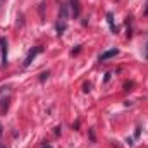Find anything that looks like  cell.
I'll list each match as a JSON object with an SVG mask.
<instances>
[{"instance_id": "obj_1", "label": "cell", "mask_w": 148, "mask_h": 148, "mask_svg": "<svg viewBox=\"0 0 148 148\" xmlns=\"http://www.w3.org/2000/svg\"><path fill=\"white\" fill-rule=\"evenodd\" d=\"M41 50H43L41 47H35V48H33V50H31V52L28 53V57H26V60H24V66H26V67H28V66H29V64L33 62V59L36 57V55L40 53V52H41Z\"/></svg>"}, {"instance_id": "obj_2", "label": "cell", "mask_w": 148, "mask_h": 148, "mask_svg": "<svg viewBox=\"0 0 148 148\" xmlns=\"http://www.w3.org/2000/svg\"><path fill=\"white\" fill-rule=\"evenodd\" d=\"M119 53V50L117 48H112V50H107V52H103L102 55H100V60L103 62V60H109V59H112V57H115Z\"/></svg>"}, {"instance_id": "obj_3", "label": "cell", "mask_w": 148, "mask_h": 148, "mask_svg": "<svg viewBox=\"0 0 148 148\" xmlns=\"http://www.w3.org/2000/svg\"><path fill=\"white\" fill-rule=\"evenodd\" d=\"M7 64V40L2 38V66Z\"/></svg>"}, {"instance_id": "obj_4", "label": "cell", "mask_w": 148, "mask_h": 148, "mask_svg": "<svg viewBox=\"0 0 148 148\" xmlns=\"http://www.w3.org/2000/svg\"><path fill=\"white\" fill-rule=\"evenodd\" d=\"M71 7H73V16L77 17L79 12H81V7H79V0H71Z\"/></svg>"}, {"instance_id": "obj_5", "label": "cell", "mask_w": 148, "mask_h": 148, "mask_svg": "<svg viewBox=\"0 0 148 148\" xmlns=\"http://www.w3.org/2000/svg\"><path fill=\"white\" fill-rule=\"evenodd\" d=\"M59 19L62 21V24H66V21H67V5H62V7H60V14H59Z\"/></svg>"}, {"instance_id": "obj_6", "label": "cell", "mask_w": 148, "mask_h": 148, "mask_svg": "<svg viewBox=\"0 0 148 148\" xmlns=\"http://www.w3.org/2000/svg\"><path fill=\"white\" fill-rule=\"evenodd\" d=\"M107 21H109V24H110L112 29H115V28H114V21H112V14H107Z\"/></svg>"}, {"instance_id": "obj_7", "label": "cell", "mask_w": 148, "mask_h": 148, "mask_svg": "<svg viewBox=\"0 0 148 148\" xmlns=\"http://www.w3.org/2000/svg\"><path fill=\"white\" fill-rule=\"evenodd\" d=\"M48 74H50V73H41V76H40V81H45V79L48 77Z\"/></svg>"}, {"instance_id": "obj_8", "label": "cell", "mask_w": 148, "mask_h": 148, "mask_svg": "<svg viewBox=\"0 0 148 148\" xmlns=\"http://www.w3.org/2000/svg\"><path fill=\"white\" fill-rule=\"evenodd\" d=\"M83 88H84V91L88 93V91L91 90V84H90V83H84V86H83Z\"/></svg>"}, {"instance_id": "obj_9", "label": "cell", "mask_w": 148, "mask_h": 148, "mask_svg": "<svg viewBox=\"0 0 148 148\" xmlns=\"http://www.w3.org/2000/svg\"><path fill=\"white\" fill-rule=\"evenodd\" d=\"M41 148H53V147H50V145H45V147H41Z\"/></svg>"}, {"instance_id": "obj_10", "label": "cell", "mask_w": 148, "mask_h": 148, "mask_svg": "<svg viewBox=\"0 0 148 148\" xmlns=\"http://www.w3.org/2000/svg\"><path fill=\"white\" fill-rule=\"evenodd\" d=\"M0 136H2V124H0Z\"/></svg>"}, {"instance_id": "obj_11", "label": "cell", "mask_w": 148, "mask_h": 148, "mask_svg": "<svg viewBox=\"0 0 148 148\" xmlns=\"http://www.w3.org/2000/svg\"><path fill=\"white\" fill-rule=\"evenodd\" d=\"M147 55H148V43H147Z\"/></svg>"}, {"instance_id": "obj_12", "label": "cell", "mask_w": 148, "mask_h": 148, "mask_svg": "<svg viewBox=\"0 0 148 148\" xmlns=\"http://www.w3.org/2000/svg\"><path fill=\"white\" fill-rule=\"evenodd\" d=\"M0 148H7V147H3V145H0Z\"/></svg>"}, {"instance_id": "obj_13", "label": "cell", "mask_w": 148, "mask_h": 148, "mask_svg": "<svg viewBox=\"0 0 148 148\" xmlns=\"http://www.w3.org/2000/svg\"><path fill=\"white\" fill-rule=\"evenodd\" d=\"M147 14H148V3H147Z\"/></svg>"}]
</instances>
